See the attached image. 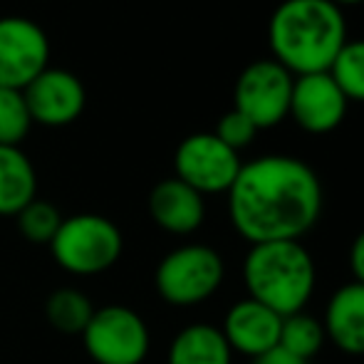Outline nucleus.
Segmentation results:
<instances>
[{
    "label": "nucleus",
    "instance_id": "nucleus-21",
    "mask_svg": "<svg viewBox=\"0 0 364 364\" xmlns=\"http://www.w3.org/2000/svg\"><path fill=\"white\" fill-rule=\"evenodd\" d=\"M33 117L20 90L0 87V146H18L28 136Z\"/></svg>",
    "mask_w": 364,
    "mask_h": 364
},
{
    "label": "nucleus",
    "instance_id": "nucleus-25",
    "mask_svg": "<svg viewBox=\"0 0 364 364\" xmlns=\"http://www.w3.org/2000/svg\"><path fill=\"white\" fill-rule=\"evenodd\" d=\"M337 5H357V3H364V0H332Z\"/></svg>",
    "mask_w": 364,
    "mask_h": 364
},
{
    "label": "nucleus",
    "instance_id": "nucleus-16",
    "mask_svg": "<svg viewBox=\"0 0 364 364\" xmlns=\"http://www.w3.org/2000/svg\"><path fill=\"white\" fill-rule=\"evenodd\" d=\"M230 352L218 327L188 325L173 337L168 364H230Z\"/></svg>",
    "mask_w": 364,
    "mask_h": 364
},
{
    "label": "nucleus",
    "instance_id": "nucleus-15",
    "mask_svg": "<svg viewBox=\"0 0 364 364\" xmlns=\"http://www.w3.org/2000/svg\"><path fill=\"white\" fill-rule=\"evenodd\" d=\"M38 176L20 146H0V216H18L35 198Z\"/></svg>",
    "mask_w": 364,
    "mask_h": 364
},
{
    "label": "nucleus",
    "instance_id": "nucleus-2",
    "mask_svg": "<svg viewBox=\"0 0 364 364\" xmlns=\"http://www.w3.org/2000/svg\"><path fill=\"white\" fill-rule=\"evenodd\" d=\"M268 40L290 75L327 73L347 43V23L332 0H283L270 15Z\"/></svg>",
    "mask_w": 364,
    "mask_h": 364
},
{
    "label": "nucleus",
    "instance_id": "nucleus-9",
    "mask_svg": "<svg viewBox=\"0 0 364 364\" xmlns=\"http://www.w3.org/2000/svg\"><path fill=\"white\" fill-rule=\"evenodd\" d=\"M50 68V40L35 20L0 18V87L23 92Z\"/></svg>",
    "mask_w": 364,
    "mask_h": 364
},
{
    "label": "nucleus",
    "instance_id": "nucleus-4",
    "mask_svg": "<svg viewBox=\"0 0 364 364\" xmlns=\"http://www.w3.org/2000/svg\"><path fill=\"white\" fill-rule=\"evenodd\" d=\"M55 263L73 275H100L119 260L124 238L117 223L97 213H77L63 218L53 243Z\"/></svg>",
    "mask_w": 364,
    "mask_h": 364
},
{
    "label": "nucleus",
    "instance_id": "nucleus-23",
    "mask_svg": "<svg viewBox=\"0 0 364 364\" xmlns=\"http://www.w3.org/2000/svg\"><path fill=\"white\" fill-rule=\"evenodd\" d=\"M350 268L355 273V283L364 285V230L357 235L350 248Z\"/></svg>",
    "mask_w": 364,
    "mask_h": 364
},
{
    "label": "nucleus",
    "instance_id": "nucleus-3",
    "mask_svg": "<svg viewBox=\"0 0 364 364\" xmlns=\"http://www.w3.org/2000/svg\"><path fill=\"white\" fill-rule=\"evenodd\" d=\"M248 297L280 317L302 312L317 283L315 260L300 240H270L250 245L243 260Z\"/></svg>",
    "mask_w": 364,
    "mask_h": 364
},
{
    "label": "nucleus",
    "instance_id": "nucleus-10",
    "mask_svg": "<svg viewBox=\"0 0 364 364\" xmlns=\"http://www.w3.org/2000/svg\"><path fill=\"white\" fill-rule=\"evenodd\" d=\"M33 122L45 127H65L80 119L87 105V90L70 70L48 68L23 90Z\"/></svg>",
    "mask_w": 364,
    "mask_h": 364
},
{
    "label": "nucleus",
    "instance_id": "nucleus-1",
    "mask_svg": "<svg viewBox=\"0 0 364 364\" xmlns=\"http://www.w3.org/2000/svg\"><path fill=\"white\" fill-rule=\"evenodd\" d=\"M233 228L248 240H300L322 213V186L312 166L295 156L270 154L243 164L228 188Z\"/></svg>",
    "mask_w": 364,
    "mask_h": 364
},
{
    "label": "nucleus",
    "instance_id": "nucleus-17",
    "mask_svg": "<svg viewBox=\"0 0 364 364\" xmlns=\"http://www.w3.org/2000/svg\"><path fill=\"white\" fill-rule=\"evenodd\" d=\"M92 315H95V307L90 297L73 288L55 290L45 302V317L63 335H82Z\"/></svg>",
    "mask_w": 364,
    "mask_h": 364
},
{
    "label": "nucleus",
    "instance_id": "nucleus-24",
    "mask_svg": "<svg viewBox=\"0 0 364 364\" xmlns=\"http://www.w3.org/2000/svg\"><path fill=\"white\" fill-rule=\"evenodd\" d=\"M255 364H310L307 360H302V357L292 355V352L283 350V347H273L270 352H265V355H260Z\"/></svg>",
    "mask_w": 364,
    "mask_h": 364
},
{
    "label": "nucleus",
    "instance_id": "nucleus-5",
    "mask_svg": "<svg viewBox=\"0 0 364 364\" xmlns=\"http://www.w3.org/2000/svg\"><path fill=\"white\" fill-rule=\"evenodd\" d=\"M154 283L168 305L193 307L220 288L223 258L208 245H181L164 255Z\"/></svg>",
    "mask_w": 364,
    "mask_h": 364
},
{
    "label": "nucleus",
    "instance_id": "nucleus-6",
    "mask_svg": "<svg viewBox=\"0 0 364 364\" xmlns=\"http://www.w3.org/2000/svg\"><path fill=\"white\" fill-rule=\"evenodd\" d=\"M82 340L87 355L97 364H141L151 345L146 322L124 305L95 310Z\"/></svg>",
    "mask_w": 364,
    "mask_h": 364
},
{
    "label": "nucleus",
    "instance_id": "nucleus-14",
    "mask_svg": "<svg viewBox=\"0 0 364 364\" xmlns=\"http://www.w3.org/2000/svg\"><path fill=\"white\" fill-rule=\"evenodd\" d=\"M325 335L347 355H364V285L347 283L330 297Z\"/></svg>",
    "mask_w": 364,
    "mask_h": 364
},
{
    "label": "nucleus",
    "instance_id": "nucleus-13",
    "mask_svg": "<svg viewBox=\"0 0 364 364\" xmlns=\"http://www.w3.org/2000/svg\"><path fill=\"white\" fill-rule=\"evenodd\" d=\"M149 213L159 228L173 235H188L206 218L203 196L181 178H164L149 193Z\"/></svg>",
    "mask_w": 364,
    "mask_h": 364
},
{
    "label": "nucleus",
    "instance_id": "nucleus-11",
    "mask_svg": "<svg viewBox=\"0 0 364 364\" xmlns=\"http://www.w3.org/2000/svg\"><path fill=\"white\" fill-rule=\"evenodd\" d=\"M290 114L310 134H325L342 124L347 114V97L330 73L297 75L292 82Z\"/></svg>",
    "mask_w": 364,
    "mask_h": 364
},
{
    "label": "nucleus",
    "instance_id": "nucleus-19",
    "mask_svg": "<svg viewBox=\"0 0 364 364\" xmlns=\"http://www.w3.org/2000/svg\"><path fill=\"white\" fill-rule=\"evenodd\" d=\"M327 73L347 102H364V40H347Z\"/></svg>",
    "mask_w": 364,
    "mask_h": 364
},
{
    "label": "nucleus",
    "instance_id": "nucleus-7",
    "mask_svg": "<svg viewBox=\"0 0 364 364\" xmlns=\"http://www.w3.org/2000/svg\"><path fill=\"white\" fill-rule=\"evenodd\" d=\"M292 77L278 60L250 63L235 82V107L255 124V129L275 127L290 114Z\"/></svg>",
    "mask_w": 364,
    "mask_h": 364
},
{
    "label": "nucleus",
    "instance_id": "nucleus-8",
    "mask_svg": "<svg viewBox=\"0 0 364 364\" xmlns=\"http://www.w3.org/2000/svg\"><path fill=\"white\" fill-rule=\"evenodd\" d=\"M238 151L225 146L216 134L198 132L178 144L173 154V168L176 178L203 193H223L233 186L240 171Z\"/></svg>",
    "mask_w": 364,
    "mask_h": 364
},
{
    "label": "nucleus",
    "instance_id": "nucleus-22",
    "mask_svg": "<svg viewBox=\"0 0 364 364\" xmlns=\"http://www.w3.org/2000/svg\"><path fill=\"white\" fill-rule=\"evenodd\" d=\"M213 134H216L225 146H230L233 151H238V149L248 146L250 141L255 139L258 129H255V124L245 114H240L238 109H230L220 117V122H218V127H216Z\"/></svg>",
    "mask_w": 364,
    "mask_h": 364
},
{
    "label": "nucleus",
    "instance_id": "nucleus-20",
    "mask_svg": "<svg viewBox=\"0 0 364 364\" xmlns=\"http://www.w3.org/2000/svg\"><path fill=\"white\" fill-rule=\"evenodd\" d=\"M18 220V230L23 233V238H28L30 243H53L55 233L63 225V213L58 211V206L50 201H40L33 198L23 211L15 216Z\"/></svg>",
    "mask_w": 364,
    "mask_h": 364
},
{
    "label": "nucleus",
    "instance_id": "nucleus-12",
    "mask_svg": "<svg viewBox=\"0 0 364 364\" xmlns=\"http://www.w3.org/2000/svg\"><path fill=\"white\" fill-rule=\"evenodd\" d=\"M280 322H283V317L278 312L245 297V300H238L225 312L223 330L220 332H223L230 350L258 360L260 355L278 347Z\"/></svg>",
    "mask_w": 364,
    "mask_h": 364
},
{
    "label": "nucleus",
    "instance_id": "nucleus-18",
    "mask_svg": "<svg viewBox=\"0 0 364 364\" xmlns=\"http://www.w3.org/2000/svg\"><path fill=\"white\" fill-rule=\"evenodd\" d=\"M325 340V325L317 317L307 315V312H295V315L283 317V322H280L278 347H283V350H288L307 362L322 350Z\"/></svg>",
    "mask_w": 364,
    "mask_h": 364
}]
</instances>
